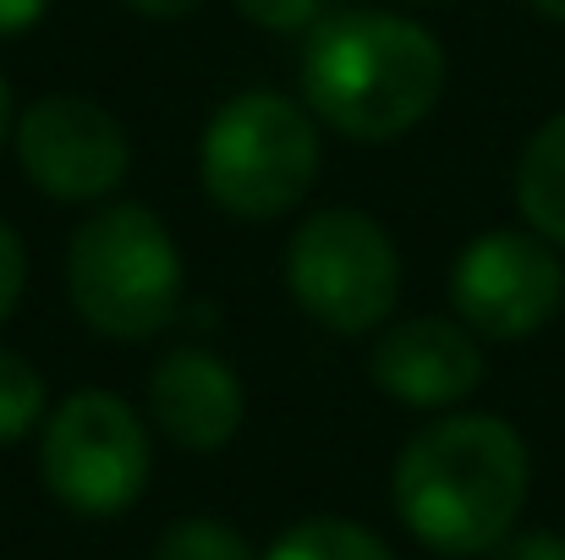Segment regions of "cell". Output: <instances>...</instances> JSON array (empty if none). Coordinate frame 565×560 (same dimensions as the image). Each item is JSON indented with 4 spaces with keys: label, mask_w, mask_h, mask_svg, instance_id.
Returning a JSON list of instances; mask_svg holds the SVG:
<instances>
[{
    "label": "cell",
    "mask_w": 565,
    "mask_h": 560,
    "mask_svg": "<svg viewBox=\"0 0 565 560\" xmlns=\"http://www.w3.org/2000/svg\"><path fill=\"white\" fill-rule=\"evenodd\" d=\"M533 462L505 418H439L395 462V517L406 533L450 560L494 556L527 506Z\"/></svg>",
    "instance_id": "6da1fadb"
},
{
    "label": "cell",
    "mask_w": 565,
    "mask_h": 560,
    "mask_svg": "<svg viewBox=\"0 0 565 560\" xmlns=\"http://www.w3.org/2000/svg\"><path fill=\"white\" fill-rule=\"evenodd\" d=\"M313 116L358 144L412 133L445 94V50L428 28L390 11H347L313 28L302 55Z\"/></svg>",
    "instance_id": "7a4b0ae2"
},
{
    "label": "cell",
    "mask_w": 565,
    "mask_h": 560,
    "mask_svg": "<svg viewBox=\"0 0 565 560\" xmlns=\"http://www.w3.org/2000/svg\"><path fill=\"white\" fill-rule=\"evenodd\" d=\"M66 297L110 341H149L182 314V253L143 203L99 209L66 247Z\"/></svg>",
    "instance_id": "3957f363"
},
{
    "label": "cell",
    "mask_w": 565,
    "mask_h": 560,
    "mask_svg": "<svg viewBox=\"0 0 565 560\" xmlns=\"http://www.w3.org/2000/svg\"><path fill=\"white\" fill-rule=\"evenodd\" d=\"M198 171L231 220H275L291 214L319 177V133L286 94L247 88L214 110Z\"/></svg>",
    "instance_id": "277c9868"
},
{
    "label": "cell",
    "mask_w": 565,
    "mask_h": 560,
    "mask_svg": "<svg viewBox=\"0 0 565 560\" xmlns=\"http://www.w3.org/2000/svg\"><path fill=\"white\" fill-rule=\"evenodd\" d=\"M286 286L313 325L335 336H363L390 319L401 297V258L374 214L324 209L297 225L286 247Z\"/></svg>",
    "instance_id": "5b68a950"
},
{
    "label": "cell",
    "mask_w": 565,
    "mask_h": 560,
    "mask_svg": "<svg viewBox=\"0 0 565 560\" xmlns=\"http://www.w3.org/2000/svg\"><path fill=\"white\" fill-rule=\"evenodd\" d=\"M149 429L110 390L66 395L39 440L44 489L77 517H121L149 489Z\"/></svg>",
    "instance_id": "8992f818"
},
{
    "label": "cell",
    "mask_w": 565,
    "mask_h": 560,
    "mask_svg": "<svg viewBox=\"0 0 565 560\" xmlns=\"http://www.w3.org/2000/svg\"><path fill=\"white\" fill-rule=\"evenodd\" d=\"M450 303L467 330H478L489 341H522L561 314L565 270L539 236L489 231L456 258Z\"/></svg>",
    "instance_id": "52a82bcc"
},
{
    "label": "cell",
    "mask_w": 565,
    "mask_h": 560,
    "mask_svg": "<svg viewBox=\"0 0 565 560\" xmlns=\"http://www.w3.org/2000/svg\"><path fill=\"white\" fill-rule=\"evenodd\" d=\"M17 160L28 182L61 203H88L127 182L121 121L83 94H44L17 121Z\"/></svg>",
    "instance_id": "ba28073f"
},
{
    "label": "cell",
    "mask_w": 565,
    "mask_h": 560,
    "mask_svg": "<svg viewBox=\"0 0 565 560\" xmlns=\"http://www.w3.org/2000/svg\"><path fill=\"white\" fill-rule=\"evenodd\" d=\"M374 384L401 406H456L483 384V352L467 325L450 319H401L384 330L369 358Z\"/></svg>",
    "instance_id": "9c48e42d"
},
{
    "label": "cell",
    "mask_w": 565,
    "mask_h": 560,
    "mask_svg": "<svg viewBox=\"0 0 565 560\" xmlns=\"http://www.w3.org/2000/svg\"><path fill=\"white\" fill-rule=\"evenodd\" d=\"M149 412L182 451H220L242 429V379L220 358L182 347L149 379Z\"/></svg>",
    "instance_id": "30bf717a"
},
{
    "label": "cell",
    "mask_w": 565,
    "mask_h": 560,
    "mask_svg": "<svg viewBox=\"0 0 565 560\" xmlns=\"http://www.w3.org/2000/svg\"><path fill=\"white\" fill-rule=\"evenodd\" d=\"M516 209L522 220L565 247V110L550 116L516 166Z\"/></svg>",
    "instance_id": "8fae6325"
},
{
    "label": "cell",
    "mask_w": 565,
    "mask_h": 560,
    "mask_svg": "<svg viewBox=\"0 0 565 560\" xmlns=\"http://www.w3.org/2000/svg\"><path fill=\"white\" fill-rule=\"evenodd\" d=\"M264 560H395V550L369 533L363 522L347 517H308L297 528H286Z\"/></svg>",
    "instance_id": "7c38bea8"
},
{
    "label": "cell",
    "mask_w": 565,
    "mask_h": 560,
    "mask_svg": "<svg viewBox=\"0 0 565 560\" xmlns=\"http://www.w3.org/2000/svg\"><path fill=\"white\" fill-rule=\"evenodd\" d=\"M44 418V379L28 358L0 347V445H17Z\"/></svg>",
    "instance_id": "4fadbf2b"
},
{
    "label": "cell",
    "mask_w": 565,
    "mask_h": 560,
    "mask_svg": "<svg viewBox=\"0 0 565 560\" xmlns=\"http://www.w3.org/2000/svg\"><path fill=\"white\" fill-rule=\"evenodd\" d=\"M154 560H253V545L214 517H182L160 533Z\"/></svg>",
    "instance_id": "5bb4252c"
},
{
    "label": "cell",
    "mask_w": 565,
    "mask_h": 560,
    "mask_svg": "<svg viewBox=\"0 0 565 560\" xmlns=\"http://www.w3.org/2000/svg\"><path fill=\"white\" fill-rule=\"evenodd\" d=\"M236 11L269 33H297L319 17V0H236Z\"/></svg>",
    "instance_id": "9a60e30c"
},
{
    "label": "cell",
    "mask_w": 565,
    "mask_h": 560,
    "mask_svg": "<svg viewBox=\"0 0 565 560\" xmlns=\"http://www.w3.org/2000/svg\"><path fill=\"white\" fill-rule=\"evenodd\" d=\"M22 286H28V247H22V236L0 220V325L11 319Z\"/></svg>",
    "instance_id": "2e32d148"
},
{
    "label": "cell",
    "mask_w": 565,
    "mask_h": 560,
    "mask_svg": "<svg viewBox=\"0 0 565 560\" xmlns=\"http://www.w3.org/2000/svg\"><path fill=\"white\" fill-rule=\"evenodd\" d=\"M494 560H565V539L561 533H544V528H533V533H511Z\"/></svg>",
    "instance_id": "e0dca14e"
},
{
    "label": "cell",
    "mask_w": 565,
    "mask_h": 560,
    "mask_svg": "<svg viewBox=\"0 0 565 560\" xmlns=\"http://www.w3.org/2000/svg\"><path fill=\"white\" fill-rule=\"evenodd\" d=\"M44 6H50V0H0V39L33 28V22L44 17Z\"/></svg>",
    "instance_id": "ac0fdd59"
},
{
    "label": "cell",
    "mask_w": 565,
    "mask_h": 560,
    "mask_svg": "<svg viewBox=\"0 0 565 560\" xmlns=\"http://www.w3.org/2000/svg\"><path fill=\"white\" fill-rule=\"evenodd\" d=\"M127 6L143 11V17H166V22H171V17H192L203 0H127Z\"/></svg>",
    "instance_id": "d6986e66"
},
{
    "label": "cell",
    "mask_w": 565,
    "mask_h": 560,
    "mask_svg": "<svg viewBox=\"0 0 565 560\" xmlns=\"http://www.w3.org/2000/svg\"><path fill=\"white\" fill-rule=\"evenodd\" d=\"M539 17H550V22H565V0H527Z\"/></svg>",
    "instance_id": "ffe728a7"
},
{
    "label": "cell",
    "mask_w": 565,
    "mask_h": 560,
    "mask_svg": "<svg viewBox=\"0 0 565 560\" xmlns=\"http://www.w3.org/2000/svg\"><path fill=\"white\" fill-rule=\"evenodd\" d=\"M6 121H11V88H6V77H0V138H6Z\"/></svg>",
    "instance_id": "44dd1931"
}]
</instances>
